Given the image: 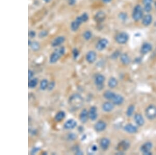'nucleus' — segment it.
I'll return each mask as SVG.
<instances>
[{"label":"nucleus","instance_id":"nucleus-1","mask_svg":"<svg viewBox=\"0 0 156 155\" xmlns=\"http://www.w3.org/2000/svg\"><path fill=\"white\" fill-rule=\"evenodd\" d=\"M65 48L63 47H61L57 49L50 56V62L52 64L56 63L58 60L65 54Z\"/></svg>","mask_w":156,"mask_h":155},{"label":"nucleus","instance_id":"nucleus-2","mask_svg":"<svg viewBox=\"0 0 156 155\" xmlns=\"http://www.w3.org/2000/svg\"><path fill=\"white\" fill-rule=\"evenodd\" d=\"M83 103V99L80 95L78 94H74L71 96L69 99V103L75 109L80 108Z\"/></svg>","mask_w":156,"mask_h":155},{"label":"nucleus","instance_id":"nucleus-3","mask_svg":"<svg viewBox=\"0 0 156 155\" xmlns=\"http://www.w3.org/2000/svg\"><path fill=\"white\" fill-rule=\"evenodd\" d=\"M143 13L144 10L142 7L140 5H136L132 13L133 19L136 22L139 21L143 17Z\"/></svg>","mask_w":156,"mask_h":155},{"label":"nucleus","instance_id":"nucleus-4","mask_svg":"<svg viewBox=\"0 0 156 155\" xmlns=\"http://www.w3.org/2000/svg\"><path fill=\"white\" fill-rule=\"evenodd\" d=\"M145 115L149 120H154L156 118V106L152 104L146 109Z\"/></svg>","mask_w":156,"mask_h":155},{"label":"nucleus","instance_id":"nucleus-5","mask_svg":"<svg viewBox=\"0 0 156 155\" xmlns=\"http://www.w3.org/2000/svg\"><path fill=\"white\" fill-rule=\"evenodd\" d=\"M115 40L116 42L119 44H125L129 40V35L125 32L120 33L116 35Z\"/></svg>","mask_w":156,"mask_h":155},{"label":"nucleus","instance_id":"nucleus-6","mask_svg":"<svg viewBox=\"0 0 156 155\" xmlns=\"http://www.w3.org/2000/svg\"><path fill=\"white\" fill-rule=\"evenodd\" d=\"M153 147V144L151 142H148L144 144L141 147V151L142 153L145 155H152V153L151 152Z\"/></svg>","mask_w":156,"mask_h":155},{"label":"nucleus","instance_id":"nucleus-7","mask_svg":"<svg viewBox=\"0 0 156 155\" xmlns=\"http://www.w3.org/2000/svg\"><path fill=\"white\" fill-rule=\"evenodd\" d=\"M105 80V78L103 75H97L95 78V84L96 85L98 88L102 89L103 88V84Z\"/></svg>","mask_w":156,"mask_h":155},{"label":"nucleus","instance_id":"nucleus-8","mask_svg":"<svg viewBox=\"0 0 156 155\" xmlns=\"http://www.w3.org/2000/svg\"><path fill=\"white\" fill-rule=\"evenodd\" d=\"M108 45V41L106 39H101L97 44L96 46V48L99 51H103L106 48Z\"/></svg>","mask_w":156,"mask_h":155},{"label":"nucleus","instance_id":"nucleus-9","mask_svg":"<svg viewBox=\"0 0 156 155\" xmlns=\"http://www.w3.org/2000/svg\"><path fill=\"white\" fill-rule=\"evenodd\" d=\"M77 125V122L75 120L73 119H70L65 123L63 125V127L66 130H71L75 128Z\"/></svg>","mask_w":156,"mask_h":155},{"label":"nucleus","instance_id":"nucleus-10","mask_svg":"<svg viewBox=\"0 0 156 155\" xmlns=\"http://www.w3.org/2000/svg\"><path fill=\"white\" fill-rule=\"evenodd\" d=\"M96 53L94 51H90L88 52L86 55V60L89 63H94L96 59Z\"/></svg>","mask_w":156,"mask_h":155},{"label":"nucleus","instance_id":"nucleus-11","mask_svg":"<svg viewBox=\"0 0 156 155\" xmlns=\"http://www.w3.org/2000/svg\"><path fill=\"white\" fill-rule=\"evenodd\" d=\"M97 111L96 107L93 106H92L89 111V119H91L92 121H95L97 118Z\"/></svg>","mask_w":156,"mask_h":155},{"label":"nucleus","instance_id":"nucleus-12","mask_svg":"<svg viewBox=\"0 0 156 155\" xmlns=\"http://www.w3.org/2000/svg\"><path fill=\"white\" fill-rule=\"evenodd\" d=\"M107 127L106 123L103 121H98L94 125V129L98 132H101L104 131Z\"/></svg>","mask_w":156,"mask_h":155},{"label":"nucleus","instance_id":"nucleus-13","mask_svg":"<svg viewBox=\"0 0 156 155\" xmlns=\"http://www.w3.org/2000/svg\"><path fill=\"white\" fill-rule=\"evenodd\" d=\"M65 41V38L63 36H58L55 38L51 43L53 47H56L60 46Z\"/></svg>","mask_w":156,"mask_h":155},{"label":"nucleus","instance_id":"nucleus-14","mask_svg":"<svg viewBox=\"0 0 156 155\" xmlns=\"http://www.w3.org/2000/svg\"><path fill=\"white\" fill-rule=\"evenodd\" d=\"M89 118V112L88 111V110L85 109L82 110L79 116V119L80 121L82 123H85L88 121V120Z\"/></svg>","mask_w":156,"mask_h":155},{"label":"nucleus","instance_id":"nucleus-15","mask_svg":"<svg viewBox=\"0 0 156 155\" xmlns=\"http://www.w3.org/2000/svg\"><path fill=\"white\" fill-rule=\"evenodd\" d=\"M124 130L131 134H134L137 132V128L132 124H128L124 127Z\"/></svg>","mask_w":156,"mask_h":155},{"label":"nucleus","instance_id":"nucleus-16","mask_svg":"<svg viewBox=\"0 0 156 155\" xmlns=\"http://www.w3.org/2000/svg\"><path fill=\"white\" fill-rule=\"evenodd\" d=\"M134 120L135 123L139 126H143L145 123V120L143 116L139 113L135 114L134 115Z\"/></svg>","mask_w":156,"mask_h":155},{"label":"nucleus","instance_id":"nucleus-17","mask_svg":"<svg viewBox=\"0 0 156 155\" xmlns=\"http://www.w3.org/2000/svg\"><path fill=\"white\" fill-rule=\"evenodd\" d=\"M89 19V15L86 13H83L81 15L78 16L76 18V20L80 25H81L83 23L86 22Z\"/></svg>","mask_w":156,"mask_h":155},{"label":"nucleus","instance_id":"nucleus-18","mask_svg":"<svg viewBox=\"0 0 156 155\" xmlns=\"http://www.w3.org/2000/svg\"><path fill=\"white\" fill-rule=\"evenodd\" d=\"M106 18V14L104 12L100 11L97 12L94 16V19L96 22L101 23L103 22Z\"/></svg>","mask_w":156,"mask_h":155},{"label":"nucleus","instance_id":"nucleus-19","mask_svg":"<svg viewBox=\"0 0 156 155\" xmlns=\"http://www.w3.org/2000/svg\"><path fill=\"white\" fill-rule=\"evenodd\" d=\"M153 17L150 14H147L143 16L142 18V24L145 26H149L152 22Z\"/></svg>","mask_w":156,"mask_h":155},{"label":"nucleus","instance_id":"nucleus-20","mask_svg":"<svg viewBox=\"0 0 156 155\" xmlns=\"http://www.w3.org/2000/svg\"><path fill=\"white\" fill-rule=\"evenodd\" d=\"M110 144V140L107 138H103L101 140L100 142V146L104 151L107 150Z\"/></svg>","mask_w":156,"mask_h":155},{"label":"nucleus","instance_id":"nucleus-21","mask_svg":"<svg viewBox=\"0 0 156 155\" xmlns=\"http://www.w3.org/2000/svg\"><path fill=\"white\" fill-rule=\"evenodd\" d=\"M152 50V46L149 43H144L141 49V51L142 54H145L148 53Z\"/></svg>","mask_w":156,"mask_h":155},{"label":"nucleus","instance_id":"nucleus-22","mask_svg":"<svg viewBox=\"0 0 156 155\" xmlns=\"http://www.w3.org/2000/svg\"><path fill=\"white\" fill-rule=\"evenodd\" d=\"M112 101V103H113L114 104L121 105L123 103L124 99V98L122 96H121L120 95L115 94V96L114 97V98H113Z\"/></svg>","mask_w":156,"mask_h":155},{"label":"nucleus","instance_id":"nucleus-23","mask_svg":"<svg viewBox=\"0 0 156 155\" xmlns=\"http://www.w3.org/2000/svg\"><path fill=\"white\" fill-rule=\"evenodd\" d=\"M102 108H103V110H104V111H105V112H109L113 109L114 104L113 103H111L110 102H108V101L105 102L103 104Z\"/></svg>","mask_w":156,"mask_h":155},{"label":"nucleus","instance_id":"nucleus-24","mask_svg":"<svg viewBox=\"0 0 156 155\" xmlns=\"http://www.w3.org/2000/svg\"><path fill=\"white\" fill-rule=\"evenodd\" d=\"M130 147V143L129 142H127L126 141H122L121 142L118 146V149L120 150V152L124 151L127 150Z\"/></svg>","mask_w":156,"mask_h":155},{"label":"nucleus","instance_id":"nucleus-25","mask_svg":"<svg viewBox=\"0 0 156 155\" xmlns=\"http://www.w3.org/2000/svg\"><path fill=\"white\" fill-rule=\"evenodd\" d=\"M66 113L64 111H61L58 112L55 116V120L57 122H60L65 117Z\"/></svg>","mask_w":156,"mask_h":155},{"label":"nucleus","instance_id":"nucleus-26","mask_svg":"<svg viewBox=\"0 0 156 155\" xmlns=\"http://www.w3.org/2000/svg\"><path fill=\"white\" fill-rule=\"evenodd\" d=\"M118 85V81L114 77H111L108 82V85L109 88H114Z\"/></svg>","mask_w":156,"mask_h":155},{"label":"nucleus","instance_id":"nucleus-27","mask_svg":"<svg viewBox=\"0 0 156 155\" xmlns=\"http://www.w3.org/2000/svg\"><path fill=\"white\" fill-rule=\"evenodd\" d=\"M120 60L121 62L124 65H128L130 62V58L128 54H122L121 55Z\"/></svg>","mask_w":156,"mask_h":155},{"label":"nucleus","instance_id":"nucleus-28","mask_svg":"<svg viewBox=\"0 0 156 155\" xmlns=\"http://www.w3.org/2000/svg\"><path fill=\"white\" fill-rule=\"evenodd\" d=\"M115 94L112 92L107 90L104 93V98L107 100H112L114 97L115 96Z\"/></svg>","mask_w":156,"mask_h":155},{"label":"nucleus","instance_id":"nucleus-29","mask_svg":"<svg viewBox=\"0 0 156 155\" xmlns=\"http://www.w3.org/2000/svg\"><path fill=\"white\" fill-rule=\"evenodd\" d=\"M81 25L79 24L76 20L71 22L70 25V28L72 31H76L78 30V29L80 27V26Z\"/></svg>","mask_w":156,"mask_h":155},{"label":"nucleus","instance_id":"nucleus-30","mask_svg":"<svg viewBox=\"0 0 156 155\" xmlns=\"http://www.w3.org/2000/svg\"><path fill=\"white\" fill-rule=\"evenodd\" d=\"M38 84V79L37 78H34L30 80L28 83V87L30 88H35Z\"/></svg>","mask_w":156,"mask_h":155},{"label":"nucleus","instance_id":"nucleus-31","mask_svg":"<svg viewBox=\"0 0 156 155\" xmlns=\"http://www.w3.org/2000/svg\"><path fill=\"white\" fill-rule=\"evenodd\" d=\"M48 81L47 79H43L41 83H40V88L42 90H45L47 88H48Z\"/></svg>","mask_w":156,"mask_h":155},{"label":"nucleus","instance_id":"nucleus-32","mask_svg":"<svg viewBox=\"0 0 156 155\" xmlns=\"http://www.w3.org/2000/svg\"><path fill=\"white\" fill-rule=\"evenodd\" d=\"M31 49L34 51H37L39 50L40 48V46L39 42L37 41H33L32 42L31 45L30 46Z\"/></svg>","mask_w":156,"mask_h":155},{"label":"nucleus","instance_id":"nucleus-33","mask_svg":"<svg viewBox=\"0 0 156 155\" xmlns=\"http://www.w3.org/2000/svg\"><path fill=\"white\" fill-rule=\"evenodd\" d=\"M135 110V106L133 105H130L128 108V110L126 111V115L128 117H130L134 113V111Z\"/></svg>","mask_w":156,"mask_h":155},{"label":"nucleus","instance_id":"nucleus-34","mask_svg":"<svg viewBox=\"0 0 156 155\" xmlns=\"http://www.w3.org/2000/svg\"><path fill=\"white\" fill-rule=\"evenodd\" d=\"M92 37V34L90 30L85 31L83 34V38L86 40H89Z\"/></svg>","mask_w":156,"mask_h":155},{"label":"nucleus","instance_id":"nucleus-35","mask_svg":"<svg viewBox=\"0 0 156 155\" xmlns=\"http://www.w3.org/2000/svg\"><path fill=\"white\" fill-rule=\"evenodd\" d=\"M48 35V32L46 30H42L39 34V37L40 38H43L47 37Z\"/></svg>","mask_w":156,"mask_h":155},{"label":"nucleus","instance_id":"nucleus-36","mask_svg":"<svg viewBox=\"0 0 156 155\" xmlns=\"http://www.w3.org/2000/svg\"><path fill=\"white\" fill-rule=\"evenodd\" d=\"M72 54H73V58L74 59H77L79 55V51H78V50L77 49L74 48L72 50Z\"/></svg>","mask_w":156,"mask_h":155},{"label":"nucleus","instance_id":"nucleus-37","mask_svg":"<svg viewBox=\"0 0 156 155\" xmlns=\"http://www.w3.org/2000/svg\"><path fill=\"white\" fill-rule=\"evenodd\" d=\"M77 135L74 133H70L68 135V138L70 141H73L77 138Z\"/></svg>","mask_w":156,"mask_h":155},{"label":"nucleus","instance_id":"nucleus-38","mask_svg":"<svg viewBox=\"0 0 156 155\" xmlns=\"http://www.w3.org/2000/svg\"><path fill=\"white\" fill-rule=\"evenodd\" d=\"M153 0H143V3L144 6H152Z\"/></svg>","mask_w":156,"mask_h":155},{"label":"nucleus","instance_id":"nucleus-39","mask_svg":"<svg viewBox=\"0 0 156 155\" xmlns=\"http://www.w3.org/2000/svg\"><path fill=\"white\" fill-rule=\"evenodd\" d=\"M55 83L54 82H51L50 83H49L48 84L47 89L49 91H51V90H52L54 89V88L55 87Z\"/></svg>","mask_w":156,"mask_h":155},{"label":"nucleus","instance_id":"nucleus-40","mask_svg":"<svg viewBox=\"0 0 156 155\" xmlns=\"http://www.w3.org/2000/svg\"><path fill=\"white\" fill-rule=\"evenodd\" d=\"M144 10L147 13H149L152 10V6H144Z\"/></svg>","mask_w":156,"mask_h":155},{"label":"nucleus","instance_id":"nucleus-41","mask_svg":"<svg viewBox=\"0 0 156 155\" xmlns=\"http://www.w3.org/2000/svg\"><path fill=\"white\" fill-rule=\"evenodd\" d=\"M29 37H30L31 38H33L36 37V33L35 31H33V30H31L30 31H29V34H28Z\"/></svg>","mask_w":156,"mask_h":155},{"label":"nucleus","instance_id":"nucleus-42","mask_svg":"<svg viewBox=\"0 0 156 155\" xmlns=\"http://www.w3.org/2000/svg\"><path fill=\"white\" fill-rule=\"evenodd\" d=\"M33 72L31 71V70H29L28 71V78L29 80H31V78L33 77Z\"/></svg>","mask_w":156,"mask_h":155},{"label":"nucleus","instance_id":"nucleus-43","mask_svg":"<svg viewBox=\"0 0 156 155\" xmlns=\"http://www.w3.org/2000/svg\"><path fill=\"white\" fill-rule=\"evenodd\" d=\"M119 17L122 20H124L126 18V15L125 13H121L119 15Z\"/></svg>","mask_w":156,"mask_h":155},{"label":"nucleus","instance_id":"nucleus-44","mask_svg":"<svg viewBox=\"0 0 156 155\" xmlns=\"http://www.w3.org/2000/svg\"><path fill=\"white\" fill-rule=\"evenodd\" d=\"M40 149V148H37V147H36V148H34L32 151H31V154H35L37 152H38V151H39V150Z\"/></svg>","mask_w":156,"mask_h":155},{"label":"nucleus","instance_id":"nucleus-45","mask_svg":"<svg viewBox=\"0 0 156 155\" xmlns=\"http://www.w3.org/2000/svg\"><path fill=\"white\" fill-rule=\"evenodd\" d=\"M76 2V0H68V4L70 5H73L75 4Z\"/></svg>","mask_w":156,"mask_h":155},{"label":"nucleus","instance_id":"nucleus-46","mask_svg":"<svg viewBox=\"0 0 156 155\" xmlns=\"http://www.w3.org/2000/svg\"><path fill=\"white\" fill-rule=\"evenodd\" d=\"M97 149H98V148H97V146L95 145H93L92 146V148H91V149H92V152H96V151H97Z\"/></svg>","mask_w":156,"mask_h":155},{"label":"nucleus","instance_id":"nucleus-47","mask_svg":"<svg viewBox=\"0 0 156 155\" xmlns=\"http://www.w3.org/2000/svg\"><path fill=\"white\" fill-rule=\"evenodd\" d=\"M103 2L106 3H109L111 1V0H103Z\"/></svg>","mask_w":156,"mask_h":155},{"label":"nucleus","instance_id":"nucleus-48","mask_svg":"<svg viewBox=\"0 0 156 155\" xmlns=\"http://www.w3.org/2000/svg\"><path fill=\"white\" fill-rule=\"evenodd\" d=\"M28 42H29L28 45H29V46H30H30L31 45V44H32V42H31V40H28Z\"/></svg>","mask_w":156,"mask_h":155},{"label":"nucleus","instance_id":"nucleus-49","mask_svg":"<svg viewBox=\"0 0 156 155\" xmlns=\"http://www.w3.org/2000/svg\"><path fill=\"white\" fill-rule=\"evenodd\" d=\"M45 2H46V3H49V2H50V1H51V0H43Z\"/></svg>","mask_w":156,"mask_h":155},{"label":"nucleus","instance_id":"nucleus-50","mask_svg":"<svg viewBox=\"0 0 156 155\" xmlns=\"http://www.w3.org/2000/svg\"><path fill=\"white\" fill-rule=\"evenodd\" d=\"M155 7H156V2H155Z\"/></svg>","mask_w":156,"mask_h":155}]
</instances>
